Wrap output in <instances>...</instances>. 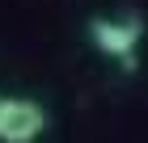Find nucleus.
<instances>
[{"instance_id":"obj_1","label":"nucleus","mask_w":148,"mask_h":143,"mask_svg":"<svg viewBox=\"0 0 148 143\" xmlns=\"http://www.w3.org/2000/svg\"><path fill=\"white\" fill-rule=\"evenodd\" d=\"M89 38H93V46L102 51V55H110V59H119V63L131 72L136 67V46H140V38H144V17H123V21H114V17H93L89 21Z\"/></svg>"},{"instance_id":"obj_2","label":"nucleus","mask_w":148,"mask_h":143,"mask_svg":"<svg viewBox=\"0 0 148 143\" xmlns=\"http://www.w3.org/2000/svg\"><path fill=\"white\" fill-rule=\"evenodd\" d=\"M47 131V110L30 97H0V143H34Z\"/></svg>"}]
</instances>
